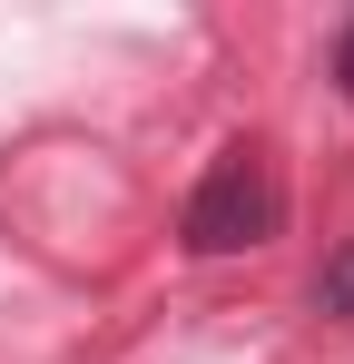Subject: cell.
I'll return each instance as SVG.
<instances>
[{
    "mask_svg": "<svg viewBox=\"0 0 354 364\" xmlns=\"http://www.w3.org/2000/svg\"><path fill=\"white\" fill-rule=\"evenodd\" d=\"M276 178H266V158L256 148H227L207 178L187 187V207H177V237L187 256H236V246H266L276 237Z\"/></svg>",
    "mask_w": 354,
    "mask_h": 364,
    "instance_id": "6da1fadb",
    "label": "cell"
},
{
    "mask_svg": "<svg viewBox=\"0 0 354 364\" xmlns=\"http://www.w3.org/2000/svg\"><path fill=\"white\" fill-rule=\"evenodd\" d=\"M335 89H345V99H354V20H345V30H335Z\"/></svg>",
    "mask_w": 354,
    "mask_h": 364,
    "instance_id": "3957f363",
    "label": "cell"
},
{
    "mask_svg": "<svg viewBox=\"0 0 354 364\" xmlns=\"http://www.w3.org/2000/svg\"><path fill=\"white\" fill-rule=\"evenodd\" d=\"M315 315H354V237L325 256V276H315Z\"/></svg>",
    "mask_w": 354,
    "mask_h": 364,
    "instance_id": "7a4b0ae2",
    "label": "cell"
}]
</instances>
